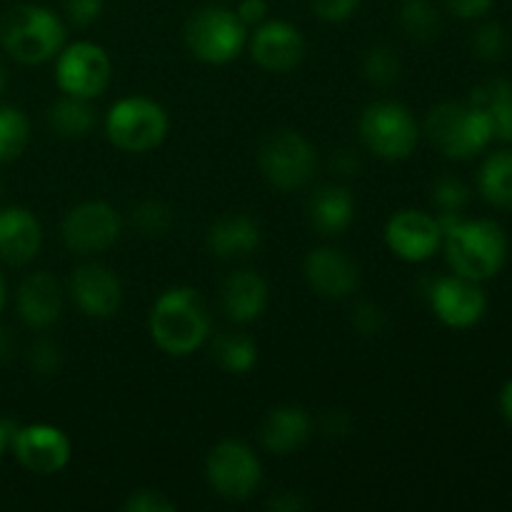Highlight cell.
Instances as JSON below:
<instances>
[{
	"instance_id": "obj_36",
	"label": "cell",
	"mask_w": 512,
	"mask_h": 512,
	"mask_svg": "<svg viewBox=\"0 0 512 512\" xmlns=\"http://www.w3.org/2000/svg\"><path fill=\"white\" fill-rule=\"evenodd\" d=\"M310 8L325 23H343L353 18L360 8V0H310Z\"/></svg>"
},
{
	"instance_id": "obj_24",
	"label": "cell",
	"mask_w": 512,
	"mask_h": 512,
	"mask_svg": "<svg viewBox=\"0 0 512 512\" xmlns=\"http://www.w3.org/2000/svg\"><path fill=\"white\" fill-rule=\"evenodd\" d=\"M478 190L493 208L512 213V150H498L483 160Z\"/></svg>"
},
{
	"instance_id": "obj_11",
	"label": "cell",
	"mask_w": 512,
	"mask_h": 512,
	"mask_svg": "<svg viewBox=\"0 0 512 512\" xmlns=\"http://www.w3.org/2000/svg\"><path fill=\"white\" fill-rule=\"evenodd\" d=\"M113 78V63L98 43L78 40L58 53L55 60V80L58 88L78 98H98L105 93Z\"/></svg>"
},
{
	"instance_id": "obj_33",
	"label": "cell",
	"mask_w": 512,
	"mask_h": 512,
	"mask_svg": "<svg viewBox=\"0 0 512 512\" xmlns=\"http://www.w3.org/2000/svg\"><path fill=\"white\" fill-rule=\"evenodd\" d=\"M60 363H63V355L50 338H38L30 345V365H33L35 373L53 375L60 370Z\"/></svg>"
},
{
	"instance_id": "obj_35",
	"label": "cell",
	"mask_w": 512,
	"mask_h": 512,
	"mask_svg": "<svg viewBox=\"0 0 512 512\" xmlns=\"http://www.w3.org/2000/svg\"><path fill=\"white\" fill-rule=\"evenodd\" d=\"M353 328L358 330L365 338H373V335H380L385 328V313L380 305L370 303V300H363V303L355 305L353 310Z\"/></svg>"
},
{
	"instance_id": "obj_10",
	"label": "cell",
	"mask_w": 512,
	"mask_h": 512,
	"mask_svg": "<svg viewBox=\"0 0 512 512\" xmlns=\"http://www.w3.org/2000/svg\"><path fill=\"white\" fill-rule=\"evenodd\" d=\"M123 233V218L105 200H85L68 210L60 223V238L75 255H95L113 248Z\"/></svg>"
},
{
	"instance_id": "obj_41",
	"label": "cell",
	"mask_w": 512,
	"mask_h": 512,
	"mask_svg": "<svg viewBox=\"0 0 512 512\" xmlns=\"http://www.w3.org/2000/svg\"><path fill=\"white\" fill-rule=\"evenodd\" d=\"M350 425H353V420H350V415L345 410H328L320 428L330 438H343V435L350 433Z\"/></svg>"
},
{
	"instance_id": "obj_40",
	"label": "cell",
	"mask_w": 512,
	"mask_h": 512,
	"mask_svg": "<svg viewBox=\"0 0 512 512\" xmlns=\"http://www.w3.org/2000/svg\"><path fill=\"white\" fill-rule=\"evenodd\" d=\"M265 505H268V510L275 512H300L308 508V500L300 493H293V490H280V493L273 495Z\"/></svg>"
},
{
	"instance_id": "obj_17",
	"label": "cell",
	"mask_w": 512,
	"mask_h": 512,
	"mask_svg": "<svg viewBox=\"0 0 512 512\" xmlns=\"http://www.w3.org/2000/svg\"><path fill=\"white\" fill-rule=\"evenodd\" d=\"M305 280L323 298H348L358 288V265L338 248H315L305 258Z\"/></svg>"
},
{
	"instance_id": "obj_16",
	"label": "cell",
	"mask_w": 512,
	"mask_h": 512,
	"mask_svg": "<svg viewBox=\"0 0 512 512\" xmlns=\"http://www.w3.org/2000/svg\"><path fill=\"white\" fill-rule=\"evenodd\" d=\"M70 298L88 318L105 320L118 313L123 303V285L105 265L85 263L70 275Z\"/></svg>"
},
{
	"instance_id": "obj_7",
	"label": "cell",
	"mask_w": 512,
	"mask_h": 512,
	"mask_svg": "<svg viewBox=\"0 0 512 512\" xmlns=\"http://www.w3.org/2000/svg\"><path fill=\"white\" fill-rule=\"evenodd\" d=\"M360 138L365 148L383 160H405L413 155L420 128L410 108L398 100H378L360 115Z\"/></svg>"
},
{
	"instance_id": "obj_1",
	"label": "cell",
	"mask_w": 512,
	"mask_h": 512,
	"mask_svg": "<svg viewBox=\"0 0 512 512\" xmlns=\"http://www.w3.org/2000/svg\"><path fill=\"white\" fill-rule=\"evenodd\" d=\"M150 338L163 353L185 358L195 353L213 330V315L203 295L188 285L170 288L155 300L150 310Z\"/></svg>"
},
{
	"instance_id": "obj_5",
	"label": "cell",
	"mask_w": 512,
	"mask_h": 512,
	"mask_svg": "<svg viewBox=\"0 0 512 512\" xmlns=\"http://www.w3.org/2000/svg\"><path fill=\"white\" fill-rule=\"evenodd\" d=\"M168 113L155 100L135 95L110 105L105 115V135L123 153H150L168 135Z\"/></svg>"
},
{
	"instance_id": "obj_34",
	"label": "cell",
	"mask_w": 512,
	"mask_h": 512,
	"mask_svg": "<svg viewBox=\"0 0 512 512\" xmlns=\"http://www.w3.org/2000/svg\"><path fill=\"white\" fill-rule=\"evenodd\" d=\"M125 512H175V503L160 490H135L125 498Z\"/></svg>"
},
{
	"instance_id": "obj_3",
	"label": "cell",
	"mask_w": 512,
	"mask_h": 512,
	"mask_svg": "<svg viewBox=\"0 0 512 512\" xmlns=\"http://www.w3.org/2000/svg\"><path fill=\"white\" fill-rule=\"evenodd\" d=\"M63 43V20L43 5H15L0 18V45L23 65L48 63L63 50Z\"/></svg>"
},
{
	"instance_id": "obj_46",
	"label": "cell",
	"mask_w": 512,
	"mask_h": 512,
	"mask_svg": "<svg viewBox=\"0 0 512 512\" xmlns=\"http://www.w3.org/2000/svg\"><path fill=\"white\" fill-rule=\"evenodd\" d=\"M5 88H8V65L0 58V95L5 93Z\"/></svg>"
},
{
	"instance_id": "obj_25",
	"label": "cell",
	"mask_w": 512,
	"mask_h": 512,
	"mask_svg": "<svg viewBox=\"0 0 512 512\" xmlns=\"http://www.w3.org/2000/svg\"><path fill=\"white\" fill-rule=\"evenodd\" d=\"M48 125L60 138H85L95 125V110L88 98L65 93L48 108Z\"/></svg>"
},
{
	"instance_id": "obj_14",
	"label": "cell",
	"mask_w": 512,
	"mask_h": 512,
	"mask_svg": "<svg viewBox=\"0 0 512 512\" xmlns=\"http://www.w3.org/2000/svg\"><path fill=\"white\" fill-rule=\"evenodd\" d=\"M385 243L395 258L423 263L443 248V230L438 218L425 210H400L385 225Z\"/></svg>"
},
{
	"instance_id": "obj_37",
	"label": "cell",
	"mask_w": 512,
	"mask_h": 512,
	"mask_svg": "<svg viewBox=\"0 0 512 512\" xmlns=\"http://www.w3.org/2000/svg\"><path fill=\"white\" fill-rule=\"evenodd\" d=\"M65 15L75 28H88L103 15L105 0H65Z\"/></svg>"
},
{
	"instance_id": "obj_12",
	"label": "cell",
	"mask_w": 512,
	"mask_h": 512,
	"mask_svg": "<svg viewBox=\"0 0 512 512\" xmlns=\"http://www.w3.org/2000/svg\"><path fill=\"white\" fill-rule=\"evenodd\" d=\"M8 448L25 470L35 475H55L70 463L68 435L55 425H10Z\"/></svg>"
},
{
	"instance_id": "obj_21",
	"label": "cell",
	"mask_w": 512,
	"mask_h": 512,
	"mask_svg": "<svg viewBox=\"0 0 512 512\" xmlns=\"http://www.w3.org/2000/svg\"><path fill=\"white\" fill-rule=\"evenodd\" d=\"M313 435V418L298 405H278L268 413L260 428V443L268 453L290 455Z\"/></svg>"
},
{
	"instance_id": "obj_43",
	"label": "cell",
	"mask_w": 512,
	"mask_h": 512,
	"mask_svg": "<svg viewBox=\"0 0 512 512\" xmlns=\"http://www.w3.org/2000/svg\"><path fill=\"white\" fill-rule=\"evenodd\" d=\"M15 350H18V340H15L13 330L0 328V363H8V360H13Z\"/></svg>"
},
{
	"instance_id": "obj_13",
	"label": "cell",
	"mask_w": 512,
	"mask_h": 512,
	"mask_svg": "<svg viewBox=\"0 0 512 512\" xmlns=\"http://www.w3.org/2000/svg\"><path fill=\"white\" fill-rule=\"evenodd\" d=\"M435 318L453 330L475 328L488 313V293L478 280L453 273L438 278L428 290Z\"/></svg>"
},
{
	"instance_id": "obj_45",
	"label": "cell",
	"mask_w": 512,
	"mask_h": 512,
	"mask_svg": "<svg viewBox=\"0 0 512 512\" xmlns=\"http://www.w3.org/2000/svg\"><path fill=\"white\" fill-rule=\"evenodd\" d=\"M8 438H10V423H3V420H0V458H3L5 448H8Z\"/></svg>"
},
{
	"instance_id": "obj_31",
	"label": "cell",
	"mask_w": 512,
	"mask_h": 512,
	"mask_svg": "<svg viewBox=\"0 0 512 512\" xmlns=\"http://www.w3.org/2000/svg\"><path fill=\"white\" fill-rule=\"evenodd\" d=\"M508 50V33L500 23H483L473 35V53L485 63H495Z\"/></svg>"
},
{
	"instance_id": "obj_49",
	"label": "cell",
	"mask_w": 512,
	"mask_h": 512,
	"mask_svg": "<svg viewBox=\"0 0 512 512\" xmlns=\"http://www.w3.org/2000/svg\"><path fill=\"white\" fill-rule=\"evenodd\" d=\"M0 193H3V185H0Z\"/></svg>"
},
{
	"instance_id": "obj_20",
	"label": "cell",
	"mask_w": 512,
	"mask_h": 512,
	"mask_svg": "<svg viewBox=\"0 0 512 512\" xmlns=\"http://www.w3.org/2000/svg\"><path fill=\"white\" fill-rule=\"evenodd\" d=\"M268 300V283L255 270H238V273L228 275L220 288V308H223L225 318L240 325L255 323L268 308Z\"/></svg>"
},
{
	"instance_id": "obj_30",
	"label": "cell",
	"mask_w": 512,
	"mask_h": 512,
	"mask_svg": "<svg viewBox=\"0 0 512 512\" xmlns=\"http://www.w3.org/2000/svg\"><path fill=\"white\" fill-rule=\"evenodd\" d=\"M363 73L378 88L393 85L400 78V60L395 55V50L388 48V45H375V48H370L363 60Z\"/></svg>"
},
{
	"instance_id": "obj_48",
	"label": "cell",
	"mask_w": 512,
	"mask_h": 512,
	"mask_svg": "<svg viewBox=\"0 0 512 512\" xmlns=\"http://www.w3.org/2000/svg\"><path fill=\"white\" fill-rule=\"evenodd\" d=\"M510 140H512V125H510Z\"/></svg>"
},
{
	"instance_id": "obj_29",
	"label": "cell",
	"mask_w": 512,
	"mask_h": 512,
	"mask_svg": "<svg viewBox=\"0 0 512 512\" xmlns=\"http://www.w3.org/2000/svg\"><path fill=\"white\" fill-rule=\"evenodd\" d=\"M130 223L145 238H160L173 225V210L160 200H143L130 213Z\"/></svg>"
},
{
	"instance_id": "obj_4",
	"label": "cell",
	"mask_w": 512,
	"mask_h": 512,
	"mask_svg": "<svg viewBox=\"0 0 512 512\" xmlns=\"http://www.w3.org/2000/svg\"><path fill=\"white\" fill-rule=\"evenodd\" d=\"M430 143L450 160H470L495 140L490 115L473 103H440L425 120Z\"/></svg>"
},
{
	"instance_id": "obj_39",
	"label": "cell",
	"mask_w": 512,
	"mask_h": 512,
	"mask_svg": "<svg viewBox=\"0 0 512 512\" xmlns=\"http://www.w3.org/2000/svg\"><path fill=\"white\" fill-rule=\"evenodd\" d=\"M235 15H238L240 23H243L245 28H258L260 23H265L268 3H265V0H240Z\"/></svg>"
},
{
	"instance_id": "obj_47",
	"label": "cell",
	"mask_w": 512,
	"mask_h": 512,
	"mask_svg": "<svg viewBox=\"0 0 512 512\" xmlns=\"http://www.w3.org/2000/svg\"><path fill=\"white\" fill-rule=\"evenodd\" d=\"M5 298H8V288H5V280L3 275H0V313H3L5 308Z\"/></svg>"
},
{
	"instance_id": "obj_2",
	"label": "cell",
	"mask_w": 512,
	"mask_h": 512,
	"mask_svg": "<svg viewBox=\"0 0 512 512\" xmlns=\"http://www.w3.org/2000/svg\"><path fill=\"white\" fill-rule=\"evenodd\" d=\"M443 248L453 273L488 283L510 258V238L495 220L463 218L443 235Z\"/></svg>"
},
{
	"instance_id": "obj_8",
	"label": "cell",
	"mask_w": 512,
	"mask_h": 512,
	"mask_svg": "<svg viewBox=\"0 0 512 512\" xmlns=\"http://www.w3.org/2000/svg\"><path fill=\"white\" fill-rule=\"evenodd\" d=\"M260 170L278 190H300L315 178L318 155L310 140L298 130H275L260 145Z\"/></svg>"
},
{
	"instance_id": "obj_22",
	"label": "cell",
	"mask_w": 512,
	"mask_h": 512,
	"mask_svg": "<svg viewBox=\"0 0 512 512\" xmlns=\"http://www.w3.org/2000/svg\"><path fill=\"white\" fill-rule=\"evenodd\" d=\"M355 218V200L343 185H323L310 195L308 220L320 235H340Z\"/></svg>"
},
{
	"instance_id": "obj_19",
	"label": "cell",
	"mask_w": 512,
	"mask_h": 512,
	"mask_svg": "<svg viewBox=\"0 0 512 512\" xmlns=\"http://www.w3.org/2000/svg\"><path fill=\"white\" fill-rule=\"evenodd\" d=\"M43 245L40 220L28 208L10 205L0 210V260L8 265H28Z\"/></svg>"
},
{
	"instance_id": "obj_38",
	"label": "cell",
	"mask_w": 512,
	"mask_h": 512,
	"mask_svg": "<svg viewBox=\"0 0 512 512\" xmlns=\"http://www.w3.org/2000/svg\"><path fill=\"white\" fill-rule=\"evenodd\" d=\"M445 8L460 20H478L490 13L495 0H443Z\"/></svg>"
},
{
	"instance_id": "obj_42",
	"label": "cell",
	"mask_w": 512,
	"mask_h": 512,
	"mask_svg": "<svg viewBox=\"0 0 512 512\" xmlns=\"http://www.w3.org/2000/svg\"><path fill=\"white\" fill-rule=\"evenodd\" d=\"M333 168L335 173L340 175H355L360 168L358 155H355L353 150H338V153L333 155Z\"/></svg>"
},
{
	"instance_id": "obj_26",
	"label": "cell",
	"mask_w": 512,
	"mask_h": 512,
	"mask_svg": "<svg viewBox=\"0 0 512 512\" xmlns=\"http://www.w3.org/2000/svg\"><path fill=\"white\" fill-rule=\"evenodd\" d=\"M210 355L225 373L243 375L258 363V345L243 333H218L210 345Z\"/></svg>"
},
{
	"instance_id": "obj_23",
	"label": "cell",
	"mask_w": 512,
	"mask_h": 512,
	"mask_svg": "<svg viewBox=\"0 0 512 512\" xmlns=\"http://www.w3.org/2000/svg\"><path fill=\"white\" fill-rule=\"evenodd\" d=\"M260 245V225L250 215H225L208 230V248L215 258H245Z\"/></svg>"
},
{
	"instance_id": "obj_27",
	"label": "cell",
	"mask_w": 512,
	"mask_h": 512,
	"mask_svg": "<svg viewBox=\"0 0 512 512\" xmlns=\"http://www.w3.org/2000/svg\"><path fill=\"white\" fill-rule=\"evenodd\" d=\"M30 143L28 115L13 105H0V163L20 158Z\"/></svg>"
},
{
	"instance_id": "obj_6",
	"label": "cell",
	"mask_w": 512,
	"mask_h": 512,
	"mask_svg": "<svg viewBox=\"0 0 512 512\" xmlns=\"http://www.w3.org/2000/svg\"><path fill=\"white\" fill-rule=\"evenodd\" d=\"M183 35L190 53L208 65L230 63L248 43V28L240 23L235 10L220 5H208L190 15Z\"/></svg>"
},
{
	"instance_id": "obj_9",
	"label": "cell",
	"mask_w": 512,
	"mask_h": 512,
	"mask_svg": "<svg viewBox=\"0 0 512 512\" xmlns=\"http://www.w3.org/2000/svg\"><path fill=\"white\" fill-rule=\"evenodd\" d=\"M208 483L220 498L243 503L253 498L263 480V468L253 450L240 440H223L215 445L205 460Z\"/></svg>"
},
{
	"instance_id": "obj_32",
	"label": "cell",
	"mask_w": 512,
	"mask_h": 512,
	"mask_svg": "<svg viewBox=\"0 0 512 512\" xmlns=\"http://www.w3.org/2000/svg\"><path fill=\"white\" fill-rule=\"evenodd\" d=\"M470 200V188L460 178H453V175H440L433 183V203L438 205L440 210H453V213H460V210L468 205Z\"/></svg>"
},
{
	"instance_id": "obj_44",
	"label": "cell",
	"mask_w": 512,
	"mask_h": 512,
	"mask_svg": "<svg viewBox=\"0 0 512 512\" xmlns=\"http://www.w3.org/2000/svg\"><path fill=\"white\" fill-rule=\"evenodd\" d=\"M498 405H500V415H503V418L512 425V378L503 385V390H500Z\"/></svg>"
},
{
	"instance_id": "obj_18",
	"label": "cell",
	"mask_w": 512,
	"mask_h": 512,
	"mask_svg": "<svg viewBox=\"0 0 512 512\" xmlns=\"http://www.w3.org/2000/svg\"><path fill=\"white\" fill-rule=\"evenodd\" d=\"M63 285L48 270L30 273L18 288V313L23 323L33 330H45L58 323L63 315Z\"/></svg>"
},
{
	"instance_id": "obj_28",
	"label": "cell",
	"mask_w": 512,
	"mask_h": 512,
	"mask_svg": "<svg viewBox=\"0 0 512 512\" xmlns=\"http://www.w3.org/2000/svg\"><path fill=\"white\" fill-rule=\"evenodd\" d=\"M400 25L408 33V38L425 43L440 33V13L430 0H403Z\"/></svg>"
},
{
	"instance_id": "obj_15",
	"label": "cell",
	"mask_w": 512,
	"mask_h": 512,
	"mask_svg": "<svg viewBox=\"0 0 512 512\" xmlns=\"http://www.w3.org/2000/svg\"><path fill=\"white\" fill-rule=\"evenodd\" d=\"M250 58L268 73H288L305 58V38L285 20H268L255 28L250 38Z\"/></svg>"
}]
</instances>
